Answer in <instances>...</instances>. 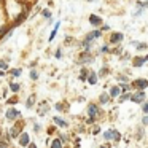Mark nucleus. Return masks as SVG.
Returning <instances> with one entry per match:
<instances>
[{
	"mask_svg": "<svg viewBox=\"0 0 148 148\" xmlns=\"http://www.w3.org/2000/svg\"><path fill=\"white\" fill-rule=\"evenodd\" d=\"M88 115H89V118L96 119V116L99 115V107L94 105V103H91V105L88 107Z\"/></svg>",
	"mask_w": 148,
	"mask_h": 148,
	"instance_id": "1",
	"label": "nucleus"
},
{
	"mask_svg": "<svg viewBox=\"0 0 148 148\" xmlns=\"http://www.w3.org/2000/svg\"><path fill=\"white\" fill-rule=\"evenodd\" d=\"M88 81H89L91 84H96L97 83V75L96 73H91L89 75V80H88Z\"/></svg>",
	"mask_w": 148,
	"mask_h": 148,
	"instance_id": "15",
	"label": "nucleus"
},
{
	"mask_svg": "<svg viewBox=\"0 0 148 148\" xmlns=\"http://www.w3.org/2000/svg\"><path fill=\"white\" fill-rule=\"evenodd\" d=\"M142 123H143L145 126H148V115H145L143 118H142Z\"/></svg>",
	"mask_w": 148,
	"mask_h": 148,
	"instance_id": "25",
	"label": "nucleus"
},
{
	"mask_svg": "<svg viewBox=\"0 0 148 148\" xmlns=\"http://www.w3.org/2000/svg\"><path fill=\"white\" fill-rule=\"evenodd\" d=\"M43 16L48 19V18H49V10H43Z\"/></svg>",
	"mask_w": 148,
	"mask_h": 148,
	"instance_id": "27",
	"label": "nucleus"
},
{
	"mask_svg": "<svg viewBox=\"0 0 148 148\" xmlns=\"http://www.w3.org/2000/svg\"><path fill=\"white\" fill-rule=\"evenodd\" d=\"M34 102H35V96H30L29 99H27V103H26V107H27V108H30V107H34Z\"/></svg>",
	"mask_w": 148,
	"mask_h": 148,
	"instance_id": "14",
	"label": "nucleus"
},
{
	"mask_svg": "<svg viewBox=\"0 0 148 148\" xmlns=\"http://www.w3.org/2000/svg\"><path fill=\"white\" fill-rule=\"evenodd\" d=\"M110 100V96H107V94H102V96H100V102L102 103H107Z\"/></svg>",
	"mask_w": 148,
	"mask_h": 148,
	"instance_id": "18",
	"label": "nucleus"
},
{
	"mask_svg": "<svg viewBox=\"0 0 148 148\" xmlns=\"http://www.w3.org/2000/svg\"><path fill=\"white\" fill-rule=\"evenodd\" d=\"M89 23L92 24V26H100L102 19H100V18H97V16H91V18H89Z\"/></svg>",
	"mask_w": 148,
	"mask_h": 148,
	"instance_id": "10",
	"label": "nucleus"
},
{
	"mask_svg": "<svg viewBox=\"0 0 148 148\" xmlns=\"http://www.w3.org/2000/svg\"><path fill=\"white\" fill-rule=\"evenodd\" d=\"M99 131H100V129H99V127H97V126H96V127L92 129V134H94V135H96V134H99Z\"/></svg>",
	"mask_w": 148,
	"mask_h": 148,
	"instance_id": "29",
	"label": "nucleus"
},
{
	"mask_svg": "<svg viewBox=\"0 0 148 148\" xmlns=\"http://www.w3.org/2000/svg\"><path fill=\"white\" fill-rule=\"evenodd\" d=\"M11 73H13L14 77H18V75H21V69H14V70L11 72Z\"/></svg>",
	"mask_w": 148,
	"mask_h": 148,
	"instance_id": "23",
	"label": "nucleus"
},
{
	"mask_svg": "<svg viewBox=\"0 0 148 148\" xmlns=\"http://www.w3.org/2000/svg\"><path fill=\"white\" fill-rule=\"evenodd\" d=\"M19 115H21V113L18 112V110H14V108H8V110H7V119H10V121L16 119Z\"/></svg>",
	"mask_w": 148,
	"mask_h": 148,
	"instance_id": "3",
	"label": "nucleus"
},
{
	"mask_svg": "<svg viewBox=\"0 0 148 148\" xmlns=\"http://www.w3.org/2000/svg\"><path fill=\"white\" fill-rule=\"evenodd\" d=\"M135 86L140 88V89H145V88L148 86V81L147 80H137V81H135Z\"/></svg>",
	"mask_w": 148,
	"mask_h": 148,
	"instance_id": "8",
	"label": "nucleus"
},
{
	"mask_svg": "<svg viewBox=\"0 0 148 148\" xmlns=\"http://www.w3.org/2000/svg\"><path fill=\"white\" fill-rule=\"evenodd\" d=\"M54 124L56 126H59V127H67V121H64V119H62V118H59V116H56V118H54Z\"/></svg>",
	"mask_w": 148,
	"mask_h": 148,
	"instance_id": "5",
	"label": "nucleus"
},
{
	"mask_svg": "<svg viewBox=\"0 0 148 148\" xmlns=\"http://www.w3.org/2000/svg\"><path fill=\"white\" fill-rule=\"evenodd\" d=\"M119 91H121V89H119L118 86H113L112 89H110V96H112V97H118L119 96Z\"/></svg>",
	"mask_w": 148,
	"mask_h": 148,
	"instance_id": "12",
	"label": "nucleus"
},
{
	"mask_svg": "<svg viewBox=\"0 0 148 148\" xmlns=\"http://www.w3.org/2000/svg\"><path fill=\"white\" fill-rule=\"evenodd\" d=\"M11 89H13V91H19V84H11Z\"/></svg>",
	"mask_w": 148,
	"mask_h": 148,
	"instance_id": "28",
	"label": "nucleus"
},
{
	"mask_svg": "<svg viewBox=\"0 0 148 148\" xmlns=\"http://www.w3.org/2000/svg\"><path fill=\"white\" fill-rule=\"evenodd\" d=\"M29 148H37V147H35L34 143H30V145H29Z\"/></svg>",
	"mask_w": 148,
	"mask_h": 148,
	"instance_id": "30",
	"label": "nucleus"
},
{
	"mask_svg": "<svg viewBox=\"0 0 148 148\" xmlns=\"http://www.w3.org/2000/svg\"><path fill=\"white\" fill-rule=\"evenodd\" d=\"M142 110H143V113H145V115H148V102L145 103L143 107H142Z\"/></svg>",
	"mask_w": 148,
	"mask_h": 148,
	"instance_id": "24",
	"label": "nucleus"
},
{
	"mask_svg": "<svg viewBox=\"0 0 148 148\" xmlns=\"http://www.w3.org/2000/svg\"><path fill=\"white\" fill-rule=\"evenodd\" d=\"M0 69H3V70H7V69H8V65L5 64L3 61H0Z\"/></svg>",
	"mask_w": 148,
	"mask_h": 148,
	"instance_id": "26",
	"label": "nucleus"
},
{
	"mask_svg": "<svg viewBox=\"0 0 148 148\" xmlns=\"http://www.w3.org/2000/svg\"><path fill=\"white\" fill-rule=\"evenodd\" d=\"M129 99H131L132 102L138 103V102H142V100L145 99V92H143V91H140V92H137V94H134V96H131Z\"/></svg>",
	"mask_w": 148,
	"mask_h": 148,
	"instance_id": "4",
	"label": "nucleus"
},
{
	"mask_svg": "<svg viewBox=\"0 0 148 148\" xmlns=\"http://www.w3.org/2000/svg\"><path fill=\"white\" fill-rule=\"evenodd\" d=\"M77 148H78V147H77Z\"/></svg>",
	"mask_w": 148,
	"mask_h": 148,
	"instance_id": "31",
	"label": "nucleus"
},
{
	"mask_svg": "<svg viewBox=\"0 0 148 148\" xmlns=\"http://www.w3.org/2000/svg\"><path fill=\"white\" fill-rule=\"evenodd\" d=\"M147 61H148V56H147V58H143V59H135L134 65H135V67H140V65L143 64V62H147Z\"/></svg>",
	"mask_w": 148,
	"mask_h": 148,
	"instance_id": "13",
	"label": "nucleus"
},
{
	"mask_svg": "<svg viewBox=\"0 0 148 148\" xmlns=\"http://www.w3.org/2000/svg\"><path fill=\"white\" fill-rule=\"evenodd\" d=\"M46 112H48V105H46V103H45V107H40V108H38L40 115H43V113H46Z\"/></svg>",
	"mask_w": 148,
	"mask_h": 148,
	"instance_id": "19",
	"label": "nucleus"
},
{
	"mask_svg": "<svg viewBox=\"0 0 148 148\" xmlns=\"http://www.w3.org/2000/svg\"><path fill=\"white\" fill-rule=\"evenodd\" d=\"M49 148H64V143H62L59 138H56V140L51 142V147H49Z\"/></svg>",
	"mask_w": 148,
	"mask_h": 148,
	"instance_id": "9",
	"label": "nucleus"
},
{
	"mask_svg": "<svg viewBox=\"0 0 148 148\" xmlns=\"http://www.w3.org/2000/svg\"><path fill=\"white\" fill-rule=\"evenodd\" d=\"M58 27H59V23H56V27H54V30L51 32V35H49V40H53L56 37V34H58Z\"/></svg>",
	"mask_w": 148,
	"mask_h": 148,
	"instance_id": "17",
	"label": "nucleus"
},
{
	"mask_svg": "<svg viewBox=\"0 0 148 148\" xmlns=\"http://www.w3.org/2000/svg\"><path fill=\"white\" fill-rule=\"evenodd\" d=\"M18 143H19L21 147H27V145H29V134H27V132H23V134L19 135V138H18Z\"/></svg>",
	"mask_w": 148,
	"mask_h": 148,
	"instance_id": "2",
	"label": "nucleus"
},
{
	"mask_svg": "<svg viewBox=\"0 0 148 148\" xmlns=\"http://www.w3.org/2000/svg\"><path fill=\"white\" fill-rule=\"evenodd\" d=\"M112 140H115V142L121 140V134L118 131H115V129H112Z\"/></svg>",
	"mask_w": 148,
	"mask_h": 148,
	"instance_id": "11",
	"label": "nucleus"
},
{
	"mask_svg": "<svg viewBox=\"0 0 148 148\" xmlns=\"http://www.w3.org/2000/svg\"><path fill=\"white\" fill-rule=\"evenodd\" d=\"M30 78H32V80H37V78H38V73H37L35 70H32L30 72Z\"/></svg>",
	"mask_w": 148,
	"mask_h": 148,
	"instance_id": "20",
	"label": "nucleus"
},
{
	"mask_svg": "<svg viewBox=\"0 0 148 148\" xmlns=\"http://www.w3.org/2000/svg\"><path fill=\"white\" fill-rule=\"evenodd\" d=\"M97 37H100V30H96V32H91L89 35L86 37V40H84V42H88V43H89L92 38H97Z\"/></svg>",
	"mask_w": 148,
	"mask_h": 148,
	"instance_id": "6",
	"label": "nucleus"
},
{
	"mask_svg": "<svg viewBox=\"0 0 148 148\" xmlns=\"http://www.w3.org/2000/svg\"><path fill=\"white\" fill-rule=\"evenodd\" d=\"M129 97H131L129 94H124V96H121V97H119V102H124V100H127V99H129Z\"/></svg>",
	"mask_w": 148,
	"mask_h": 148,
	"instance_id": "22",
	"label": "nucleus"
},
{
	"mask_svg": "<svg viewBox=\"0 0 148 148\" xmlns=\"http://www.w3.org/2000/svg\"><path fill=\"white\" fill-rule=\"evenodd\" d=\"M121 40H123V34H113L112 38H110V42H112V43H118V42H121Z\"/></svg>",
	"mask_w": 148,
	"mask_h": 148,
	"instance_id": "7",
	"label": "nucleus"
},
{
	"mask_svg": "<svg viewBox=\"0 0 148 148\" xmlns=\"http://www.w3.org/2000/svg\"><path fill=\"white\" fill-rule=\"evenodd\" d=\"M103 138H105V140H112V129L103 132Z\"/></svg>",
	"mask_w": 148,
	"mask_h": 148,
	"instance_id": "16",
	"label": "nucleus"
},
{
	"mask_svg": "<svg viewBox=\"0 0 148 148\" xmlns=\"http://www.w3.org/2000/svg\"><path fill=\"white\" fill-rule=\"evenodd\" d=\"M135 137H137L138 140H140V138L143 137V129H138V132H137V135H135Z\"/></svg>",
	"mask_w": 148,
	"mask_h": 148,
	"instance_id": "21",
	"label": "nucleus"
}]
</instances>
